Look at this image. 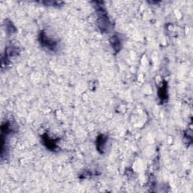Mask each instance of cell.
<instances>
[{
  "mask_svg": "<svg viewBox=\"0 0 193 193\" xmlns=\"http://www.w3.org/2000/svg\"><path fill=\"white\" fill-rule=\"evenodd\" d=\"M106 143V138L104 135H101L96 139V149L100 152H102L104 150V146Z\"/></svg>",
  "mask_w": 193,
  "mask_h": 193,
  "instance_id": "2",
  "label": "cell"
},
{
  "mask_svg": "<svg viewBox=\"0 0 193 193\" xmlns=\"http://www.w3.org/2000/svg\"><path fill=\"white\" fill-rule=\"evenodd\" d=\"M39 38L42 46L50 49V50H55L56 46H57V43H56L55 41L52 40L51 39L48 38V36L45 34V32H42Z\"/></svg>",
  "mask_w": 193,
  "mask_h": 193,
  "instance_id": "1",
  "label": "cell"
},
{
  "mask_svg": "<svg viewBox=\"0 0 193 193\" xmlns=\"http://www.w3.org/2000/svg\"><path fill=\"white\" fill-rule=\"evenodd\" d=\"M158 94H159V97L162 100H164L165 98L167 97V91H166V88L162 86L161 88H159L158 91Z\"/></svg>",
  "mask_w": 193,
  "mask_h": 193,
  "instance_id": "4",
  "label": "cell"
},
{
  "mask_svg": "<svg viewBox=\"0 0 193 193\" xmlns=\"http://www.w3.org/2000/svg\"><path fill=\"white\" fill-rule=\"evenodd\" d=\"M111 45L113 46V48H114V50L116 52H118L120 50V40L117 36L114 35L113 37H112L110 39Z\"/></svg>",
  "mask_w": 193,
  "mask_h": 193,
  "instance_id": "3",
  "label": "cell"
}]
</instances>
